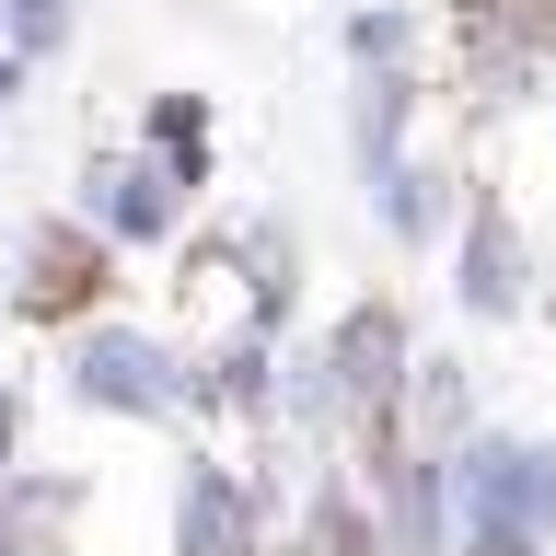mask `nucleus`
<instances>
[{
  "label": "nucleus",
  "instance_id": "obj_5",
  "mask_svg": "<svg viewBox=\"0 0 556 556\" xmlns=\"http://www.w3.org/2000/svg\"><path fill=\"white\" fill-rule=\"evenodd\" d=\"M174 545H186V556H232V545H243V498H232V476H220V464H186Z\"/></svg>",
  "mask_w": 556,
  "mask_h": 556
},
{
  "label": "nucleus",
  "instance_id": "obj_6",
  "mask_svg": "<svg viewBox=\"0 0 556 556\" xmlns=\"http://www.w3.org/2000/svg\"><path fill=\"white\" fill-rule=\"evenodd\" d=\"M93 208L116 220V232H163V220H174V186H163V174H93Z\"/></svg>",
  "mask_w": 556,
  "mask_h": 556
},
{
  "label": "nucleus",
  "instance_id": "obj_9",
  "mask_svg": "<svg viewBox=\"0 0 556 556\" xmlns=\"http://www.w3.org/2000/svg\"><path fill=\"white\" fill-rule=\"evenodd\" d=\"M406 35H417V24H406V12H371V24L348 35V47H359V59H394V47H406Z\"/></svg>",
  "mask_w": 556,
  "mask_h": 556
},
{
  "label": "nucleus",
  "instance_id": "obj_3",
  "mask_svg": "<svg viewBox=\"0 0 556 556\" xmlns=\"http://www.w3.org/2000/svg\"><path fill=\"white\" fill-rule=\"evenodd\" d=\"M452 290H464V313H486V325H510L521 290H533V267H521L510 220H498L486 198H476V220H464V278H452Z\"/></svg>",
  "mask_w": 556,
  "mask_h": 556
},
{
  "label": "nucleus",
  "instance_id": "obj_2",
  "mask_svg": "<svg viewBox=\"0 0 556 556\" xmlns=\"http://www.w3.org/2000/svg\"><path fill=\"white\" fill-rule=\"evenodd\" d=\"M70 382H81V406H116V417H163L174 406V359L151 337H93Z\"/></svg>",
  "mask_w": 556,
  "mask_h": 556
},
{
  "label": "nucleus",
  "instance_id": "obj_8",
  "mask_svg": "<svg viewBox=\"0 0 556 556\" xmlns=\"http://www.w3.org/2000/svg\"><path fill=\"white\" fill-rule=\"evenodd\" d=\"M417 417H429V429H464V417H476V394H464V359H417Z\"/></svg>",
  "mask_w": 556,
  "mask_h": 556
},
{
  "label": "nucleus",
  "instance_id": "obj_4",
  "mask_svg": "<svg viewBox=\"0 0 556 556\" xmlns=\"http://www.w3.org/2000/svg\"><path fill=\"white\" fill-rule=\"evenodd\" d=\"M325 371H337V394H348V406H359V394H382V382H394V371H417V359H406V325H394V313H348V325H337V348H325Z\"/></svg>",
  "mask_w": 556,
  "mask_h": 556
},
{
  "label": "nucleus",
  "instance_id": "obj_1",
  "mask_svg": "<svg viewBox=\"0 0 556 556\" xmlns=\"http://www.w3.org/2000/svg\"><path fill=\"white\" fill-rule=\"evenodd\" d=\"M452 498H464V533L476 545H556V441H464L452 452Z\"/></svg>",
  "mask_w": 556,
  "mask_h": 556
},
{
  "label": "nucleus",
  "instance_id": "obj_7",
  "mask_svg": "<svg viewBox=\"0 0 556 556\" xmlns=\"http://www.w3.org/2000/svg\"><path fill=\"white\" fill-rule=\"evenodd\" d=\"M382 220H394V232H406V243H429V232H441V220H452V198H441V174H417V163H394V174H382Z\"/></svg>",
  "mask_w": 556,
  "mask_h": 556
}]
</instances>
